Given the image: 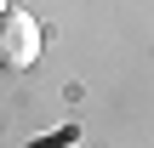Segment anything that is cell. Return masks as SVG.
<instances>
[{
    "label": "cell",
    "mask_w": 154,
    "mask_h": 148,
    "mask_svg": "<svg viewBox=\"0 0 154 148\" xmlns=\"http://www.w3.org/2000/svg\"><path fill=\"white\" fill-rule=\"evenodd\" d=\"M40 46H46V34H40V23L29 17V11H0V74H23V68H34L40 63Z\"/></svg>",
    "instance_id": "obj_1"
},
{
    "label": "cell",
    "mask_w": 154,
    "mask_h": 148,
    "mask_svg": "<svg viewBox=\"0 0 154 148\" xmlns=\"http://www.w3.org/2000/svg\"><path fill=\"white\" fill-rule=\"evenodd\" d=\"M0 11H6V0H0Z\"/></svg>",
    "instance_id": "obj_2"
}]
</instances>
